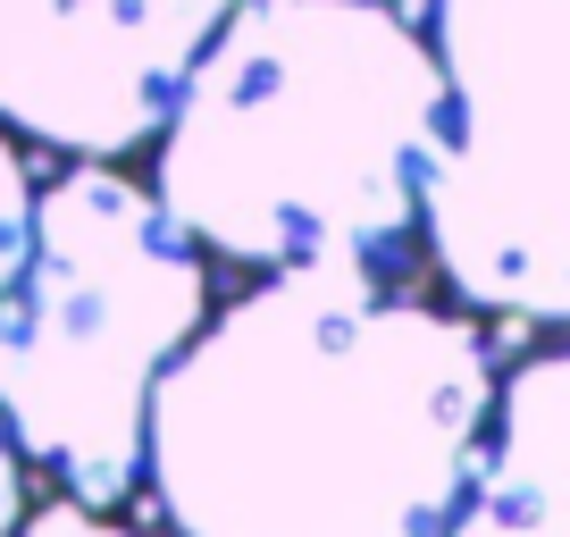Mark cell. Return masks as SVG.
Returning a JSON list of instances; mask_svg holds the SVG:
<instances>
[{
    "instance_id": "obj_1",
    "label": "cell",
    "mask_w": 570,
    "mask_h": 537,
    "mask_svg": "<svg viewBox=\"0 0 570 537\" xmlns=\"http://www.w3.org/2000/svg\"><path fill=\"white\" fill-rule=\"evenodd\" d=\"M495 336L386 268H261L151 387L142 496L177 537H445Z\"/></svg>"
},
{
    "instance_id": "obj_2",
    "label": "cell",
    "mask_w": 570,
    "mask_h": 537,
    "mask_svg": "<svg viewBox=\"0 0 570 537\" xmlns=\"http://www.w3.org/2000/svg\"><path fill=\"white\" fill-rule=\"evenodd\" d=\"M445 68L394 0H235L151 135V194L218 268H403Z\"/></svg>"
},
{
    "instance_id": "obj_3",
    "label": "cell",
    "mask_w": 570,
    "mask_h": 537,
    "mask_svg": "<svg viewBox=\"0 0 570 537\" xmlns=\"http://www.w3.org/2000/svg\"><path fill=\"white\" fill-rule=\"evenodd\" d=\"M210 252L118 160L35 185L26 261L0 286V429L76 504L142 496L151 387L210 320Z\"/></svg>"
},
{
    "instance_id": "obj_4",
    "label": "cell",
    "mask_w": 570,
    "mask_h": 537,
    "mask_svg": "<svg viewBox=\"0 0 570 537\" xmlns=\"http://www.w3.org/2000/svg\"><path fill=\"white\" fill-rule=\"evenodd\" d=\"M445 126L420 244L479 320L570 328V0H428Z\"/></svg>"
},
{
    "instance_id": "obj_5",
    "label": "cell",
    "mask_w": 570,
    "mask_h": 537,
    "mask_svg": "<svg viewBox=\"0 0 570 537\" xmlns=\"http://www.w3.org/2000/svg\"><path fill=\"white\" fill-rule=\"evenodd\" d=\"M235 0H0V126L59 160L151 152Z\"/></svg>"
},
{
    "instance_id": "obj_6",
    "label": "cell",
    "mask_w": 570,
    "mask_h": 537,
    "mask_svg": "<svg viewBox=\"0 0 570 537\" xmlns=\"http://www.w3.org/2000/svg\"><path fill=\"white\" fill-rule=\"evenodd\" d=\"M445 537H570V336L495 370L487 446Z\"/></svg>"
},
{
    "instance_id": "obj_7",
    "label": "cell",
    "mask_w": 570,
    "mask_h": 537,
    "mask_svg": "<svg viewBox=\"0 0 570 537\" xmlns=\"http://www.w3.org/2000/svg\"><path fill=\"white\" fill-rule=\"evenodd\" d=\"M35 160H26V144L0 126V286L18 277V261H26V227H35Z\"/></svg>"
},
{
    "instance_id": "obj_8",
    "label": "cell",
    "mask_w": 570,
    "mask_h": 537,
    "mask_svg": "<svg viewBox=\"0 0 570 537\" xmlns=\"http://www.w3.org/2000/svg\"><path fill=\"white\" fill-rule=\"evenodd\" d=\"M9 537H177V529H142V520H126V512L51 496V504H26V520H18Z\"/></svg>"
},
{
    "instance_id": "obj_9",
    "label": "cell",
    "mask_w": 570,
    "mask_h": 537,
    "mask_svg": "<svg viewBox=\"0 0 570 537\" xmlns=\"http://www.w3.org/2000/svg\"><path fill=\"white\" fill-rule=\"evenodd\" d=\"M26 504H35V470H26V453L9 446V429H0V537L26 520Z\"/></svg>"
},
{
    "instance_id": "obj_10",
    "label": "cell",
    "mask_w": 570,
    "mask_h": 537,
    "mask_svg": "<svg viewBox=\"0 0 570 537\" xmlns=\"http://www.w3.org/2000/svg\"><path fill=\"white\" fill-rule=\"evenodd\" d=\"M394 9H428V0H394Z\"/></svg>"
}]
</instances>
